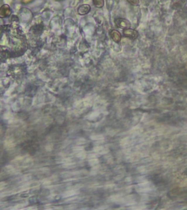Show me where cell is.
<instances>
[{
	"instance_id": "6da1fadb",
	"label": "cell",
	"mask_w": 187,
	"mask_h": 210,
	"mask_svg": "<svg viewBox=\"0 0 187 210\" xmlns=\"http://www.w3.org/2000/svg\"><path fill=\"white\" fill-rule=\"evenodd\" d=\"M115 23H116V25L118 27L123 29H128V28H129L131 26L130 22L124 18L116 19V20H115Z\"/></svg>"
},
{
	"instance_id": "7a4b0ae2",
	"label": "cell",
	"mask_w": 187,
	"mask_h": 210,
	"mask_svg": "<svg viewBox=\"0 0 187 210\" xmlns=\"http://www.w3.org/2000/svg\"><path fill=\"white\" fill-rule=\"evenodd\" d=\"M11 9L7 4L2 5L0 7V18H8L11 15Z\"/></svg>"
},
{
	"instance_id": "3957f363",
	"label": "cell",
	"mask_w": 187,
	"mask_h": 210,
	"mask_svg": "<svg viewBox=\"0 0 187 210\" xmlns=\"http://www.w3.org/2000/svg\"><path fill=\"white\" fill-rule=\"evenodd\" d=\"M123 35L126 37H129L130 39H136L138 37V32L136 30H135V29L128 28V29H123Z\"/></svg>"
},
{
	"instance_id": "277c9868",
	"label": "cell",
	"mask_w": 187,
	"mask_h": 210,
	"mask_svg": "<svg viewBox=\"0 0 187 210\" xmlns=\"http://www.w3.org/2000/svg\"><path fill=\"white\" fill-rule=\"evenodd\" d=\"M91 10V7L89 5V4H82L78 9V13L79 15H81V16H83V15H86L87 13H89V11Z\"/></svg>"
},
{
	"instance_id": "5b68a950",
	"label": "cell",
	"mask_w": 187,
	"mask_h": 210,
	"mask_svg": "<svg viewBox=\"0 0 187 210\" xmlns=\"http://www.w3.org/2000/svg\"><path fill=\"white\" fill-rule=\"evenodd\" d=\"M110 37H111L112 39L116 42H119L121 39V35L117 30H112L110 32Z\"/></svg>"
},
{
	"instance_id": "8992f818",
	"label": "cell",
	"mask_w": 187,
	"mask_h": 210,
	"mask_svg": "<svg viewBox=\"0 0 187 210\" xmlns=\"http://www.w3.org/2000/svg\"><path fill=\"white\" fill-rule=\"evenodd\" d=\"M93 3L98 8H101L104 6V0H93Z\"/></svg>"
},
{
	"instance_id": "52a82bcc",
	"label": "cell",
	"mask_w": 187,
	"mask_h": 210,
	"mask_svg": "<svg viewBox=\"0 0 187 210\" xmlns=\"http://www.w3.org/2000/svg\"><path fill=\"white\" fill-rule=\"evenodd\" d=\"M185 1H186V0H174V1L176 2V6L183 5V4L185 2Z\"/></svg>"
},
{
	"instance_id": "ba28073f",
	"label": "cell",
	"mask_w": 187,
	"mask_h": 210,
	"mask_svg": "<svg viewBox=\"0 0 187 210\" xmlns=\"http://www.w3.org/2000/svg\"><path fill=\"white\" fill-rule=\"evenodd\" d=\"M127 1L132 5H137L139 4V0H127Z\"/></svg>"
},
{
	"instance_id": "9c48e42d",
	"label": "cell",
	"mask_w": 187,
	"mask_h": 210,
	"mask_svg": "<svg viewBox=\"0 0 187 210\" xmlns=\"http://www.w3.org/2000/svg\"><path fill=\"white\" fill-rule=\"evenodd\" d=\"M33 1V0H21V2L23 3V4H29V3L32 2V1Z\"/></svg>"
},
{
	"instance_id": "30bf717a",
	"label": "cell",
	"mask_w": 187,
	"mask_h": 210,
	"mask_svg": "<svg viewBox=\"0 0 187 210\" xmlns=\"http://www.w3.org/2000/svg\"><path fill=\"white\" fill-rule=\"evenodd\" d=\"M58 1H61V0H58Z\"/></svg>"
}]
</instances>
